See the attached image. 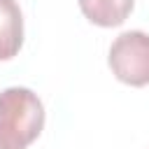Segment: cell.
Segmentation results:
<instances>
[{
  "label": "cell",
  "instance_id": "6da1fadb",
  "mask_svg": "<svg viewBox=\"0 0 149 149\" xmlns=\"http://www.w3.org/2000/svg\"><path fill=\"white\" fill-rule=\"evenodd\" d=\"M0 126L23 147L37 140L44 128V107L40 98L23 86H9L0 93Z\"/></svg>",
  "mask_w": 149,
  "mask_h": 149
},
{
  "label": "cell",
  "instance_id": "7a4b0ae2",
  "mask_svg": "<svg viewBox=\"0 0 149 149\" xmlns=\"http://www.w3.org/2000/svg\"><path fill=\"white\" fill-rule=\"evenodd\" d=\"M109 68L128 86L149 84V35L142 30L121 33L109 47Z\"/></svg>",
  "mask_w": 149,
  "mask_h": 149
},
{
  "label": "cell",
  "instance_id": "3957f363",
  "mask_svg": "<svg viewBox=\"0 0 149 149\" xmlns=\"http://www.w3.org/2000/svg\"><path fill=\"white\" fill-rule=\"evenodd\" d=\"M23 44V16L16 0H0V61H9Z\"/></svg>",
  "mask_w": 149,
  "mask_h": 149
},
{
  "label": "cell",
  "instance_id": "277c9868",
  "mask_svg": "<svg viewBox=\"0 0 149 149\" xmlns=\"http://www.w3.org/2000/svg\"><path fill=\"white\" fill-rule=\"evenodd\" d=\"M79 9L91 23L112 28V26H121L128 19L133 9V0H79Z\"/></svg>",
  "mask_w": 149,
  "mask_h": 149
},
{
  "label": "cell",
  "instance_id": "5b68a950",
  "mask_svg": "<svg viewBox=\"0 0 149 149\" xmlns=\"http://www.w3.org/2000/svg\"><path fill=\"white\" fill-rule=\"evenodd\" d=\"M0 149H26L16 137H12L2 126H0Z\"/></svg>",
  "mask_w": 149,
  "mask_h": 149
}]
</instances>
